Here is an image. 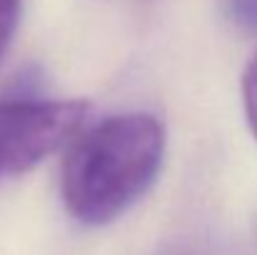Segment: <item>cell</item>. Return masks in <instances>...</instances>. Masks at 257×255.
Listing matches in <instances>:
<instances>
[{"mask_svg":"<svg viewBox=\"0 0 257 255\" xmlns=\"http://www.w3.org/2000/svg\"><path fill=\"white\" fill-rule=\"evenodd\" d=\"M163 160L165 128L155 115H110L73 140L60 175L63 203L78 223L107 225L155 185Z\"/></svg>","mask_w":257,"mask_h":255,"instance_id":"cell-1","label":"cell"},{"mask_svg":"<svg viewBox=\"0 0 257 255\" xmlns=\"http://www.w3.org/2000/svg\"><path fill=\"white\" fill-rule=\"evenodd\" d=\"M87 105L80 100L18 98L0 103V180L23 175L78 135Z\"/></svg>","mask_w":257,"mask_h":255,"instance_id":"cell-2","label":"cell"},{"mask_svg":"<svg viewBox=\"0 0 257 255\" xmlns=\"http://www.w3.org/2000/svg\"><path fill=\"white\" fill-rule=\"evenodd\" d=\"M222 15L237 30L257 35V0H222Z\"/></svg>","mask_w":257,"mask_h":255,"instance_id":"cell-3","label":"cell"},{"mask_svg":"<svg viewBox=\"0 0 257 255\" xmlns=\"http://www.w3.org/2000/svg\"><path fill=\"white\" fill-rule=\"evenodd\" d=\"M20 10H23V0H0V63L15 38Z\"/></svg>","mask_w":257,"mask_h":255,"instance_id":"cell-4","label":"cell"},{"mask_svg":"<svg viewBox=\"0 0 257 255\" xmlns=\"http://www.w3.org/2000/svg\"><path fill=\"white\" fill-rule=\"evenodd\" d=\"M242 105H245L247 125H250V130L257 140V53L247 63L245 75H242Z\"/></svg>","mask_w":257,"mask_h":255,"instance_id":"cell-5","label":"cell"},{"mask_svg":"<svg viewBox=\"0 0 257 255\" xmlns=\"http://www.w3.org/2000/svg\"><path fill=\"white\" fill-rule=\"evenodd\" d=\"M158 255H192L190 250H185V248H177V245H170V248H163Z\"/></svg>","mask_w":257,"mask_h":255,"instance_id":"cell-6","label":"cell"}]
</instances>
